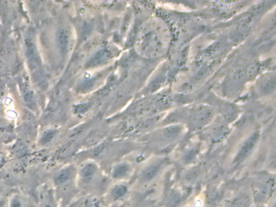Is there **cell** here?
Returning <instances> with one entry per match:
<instances>
[{"label": "cell", "mask_w": 276, "mask_h": 207, "mask_svg": "<svg viewBox=\"0 0 276 207\" xmlns=\"http://www.w3.org/2000/svg\"><path fill=\"white\" fill-rule=\"evenodd\" d=\"M94 173H95V168L92 165H88L83 169L81 175L84 181H90L94 177Z\"/></svg>", "instance_id": "obj_2"}, {"label": "cell", "mask_w": 276, "mask_h": 207, "mask_svg": "<svg viewBox=\"0 0 276 207\" xmlns=\"http://www.w3.org/2000/svg\"><path fill=\"white\" fill-rule=\"evenodd\" d=\"M180 203V198L178 196H174L172 199H170V205L171 207H175Z\"/></svg>", "instance_id": "obj_7"}, {"label": "cell", "mask_w": 276, "mask_h": 207, "mask_svg": "<svg viewBox=\"0 0 276 207\" xmlns=\"http://www.w3.org/2000/svg\"><path fill=\"white\" fill-rule=\"evenodd\" d=\"M11 207H22V203H20L19 200L14 199L13 201H12Z\"/></svg>", "instance_id": "obj_8"}, {"label": "cell", "mask_w": 276, "mask_h": 207, "mask_svg": "<svg viewBox=\"0 0 276 207\" xmlns=\"http://www.w3.org/2000/svg\"><path fill=\"white\" fill-rule=\"evenodd\" d=\"M126 171H128V167L125 166V165H120V166L118 167L117 169H115L114 174L115 177L120 178V177L124 176Z\"/></svg>", "instance_id": "obj_6"}, {"label": "cell", "mask_w": 276, "mask_h": 207, "mask_svg": "<svg viewBox=\"0 0 276 207\" xmlns=\"http://www.w3.org/2000/svg\"><path fill=\"white\" fill-rule=\"evenodd\" d=\"M69 178H70V172L68 171V170L66 171H62V173H60V175H58L56 177V182L58 184H62L68 181Z\"/></svg>", "instance_id": "obj_5"}, {"label": "cell", "mask_w": 276, "mask_h": 207, "mask_svg": "<svg viewBox=\"0 0 276 207\" xmlns=\"http://www.w3.org/2000/svg\"><path fill=\"white\" fill-rule=\"evenodd\" d=\"M126 192H128V189L126 186H116L112 191V197H113L114 199H121L126 194Z\"/></svg>", "instance_id": "obj_1"}, {"label": "cell", "mask_w": 276, "mask_h": 207, "mask_svg": "<svg viewBox=\"0 0 276 207\" xmlns=\"http://www.w3.org/2000/svg\"><path fill=\"white\" fill-rule=\"evenodd\" d=\"M158 169L156 167H152L151 169H149L148 171L145 172L144 173V178L145 181H148V180L152 179L155 177L156 174L158 173Z\"/></svg>", "instance_id": "obj_4"}, {"label": "cell", "mask_w": 276, "mask_h": 207, "mask_svg": "<svg viewBox=\"0 0 276 207\" xmlns=\"http://www.w3.org/2000/svg\"><path fill=\"white\" fill-rule=\"evenodd\" d=\"M68 32L65 31H62L58 35V43H60V46L62 49H65L68 46Z\"/></svg>", "instance_id": "obj_3"}]
</instances>
